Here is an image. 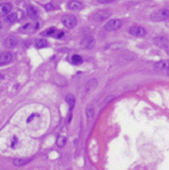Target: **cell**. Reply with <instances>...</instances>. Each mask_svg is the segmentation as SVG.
I'll return each instance as SVG.
<instances>
[{"instance_id": "cell-9", "label": "cell", "mask_w": 169, "mask_h": 170, "mask_svg": "<svg viewBox=\"0 0 169 170\" xmlns=\"http://www.w3.org/2000/svg\"><path fill=\"white\" fill-rule=\"evenodd\" d=\"M12 8V6L10 3H4L1 4L0 6V16L1 17H5L8 13L11 11Z\"/></svg>"}, {"instance_id": "cell-22", "label": "cell", "mask_w": 169, "mask_h": 170, "mask_svg": "<svg viewBox=\"0 0 169 170\" xmlns=\"http://www.w3.org/2000/svg\"><path fill=\"white\" fill-rule=\"evenodd\" d=\"M45 8H46V10H48V11H51V10H54L55 7L52 3H49V4H47L46 5H45Z\"/></svg>"}, {"instance_id": "cell-17", "label": "cell", "mask_w": 169, "mask_h": 170, "mask_svg": "<svg viewBox=\"0 0 169 170\" xmlns=\"http://www.w3.org/2000/svg\"><path fill=\"white\" fill-rule=\"evenodd\" d=\"M48 42L46 39H37L35 40V45L38 49H42L48 46Z\"/></svg>"}, {"instance_id": "cell-26", "label": "cell", "mask_w": 169, "mask_h": 170, "mask_svg": "<svg viewBox=\"0 0 169 170\" xmlns=\"http://www.w3.org/2000/svg\"><path fill=\"white\" fill-rule=\"evenodd\" d=\"M63 35H64V33H63V32H60V33L57 35V38H61V37L63 36Z\"/></svg>"}, {"instance_id": "cell-20", "label": "cell", "mask_w": 169, "mask_h": 170, "mask_svg": "<svg viewBox=\"0 0 169 170\" xmlns=\"http://www.w3.org/2000/svg\"><path fill=\"white\" fill-rule=\"evenodd\" d=\"M97 84H98V82H97L96 79L94 78L91 79V80L88 81V83H87V87H86L87 90H91L92 89L95 88V87H97Z\"/></svg>"}, {"instance_id": "cell-2", "label": "cell", "mask_w": 169, "mask_h": 170, "mask_svg": "<svg viewBox=\"0 0 169 170\" xmlns=\"http://www.w3.org/2000/svg\"><path fill=\"white\" fill-rule=\"evenodd\" d=\"M61 21L63 25L69 29L74 28L77 25V18L75 16L71 14H66L63 16Z\"/></svg>"}, {"instance_id": "cell-18", "label": "cell", "mask_w": 169, "mask_h": 170, "mask_svg": "<svg viewBox=\"0 0 169 170\" xmlns=\"http://www.w3.org/2000/svg\"><path fill=\"white\" fill-rule=\"evenodd\" d=\"M66 142H67V139H66V137L65 136H63V135H60V136H59L57 137L56 141V144L57 146L62 148L65 145Z\"/></svg>"}, {"instance_id": "cell-6", "label": "cell", "mask_w": 169, "mask_h": 170, "mask_svg": "<svg viewBox=\"0 0 169 170\" xmlns=\"http://www.w3.org/2000/svg\"><path fill=\"white\" fill-rule=\"evenodd\" d=\"M129 32L134 36L136 37H143L146 36V31L143 27L139 26H134L131 27L129 30Z\"/></svg>"}, {"instance_id": "cell-7", "label": "cell", "mask_w": 169, "mask_h": 170, "mask_svg": "<svg viewBox=\"0 0 169 170\" xmlns=\"http://www.w3.org/2000/svg\"><path fill=\"white\" fill-rule=\"evenodd\" d=\"M17 39L14 36H10L5 39L4 42V46L7 49H12L17 45Z\"/></svg>"}, {"instance_id": "cell-5", "label": "cell", "mask_w": 169, "mask_h": 170, "mask_svg": "<svg viewBox=\"0 0 169 170\" xmlns=\"http://www.w3.org/2000/svg\"><path fill=\"white\" fill-rule=\"evenodd\" d=\"M110 12L107 10H99L98 12H97L93 16V19L97 21V22H101L106 19L110 16Z\"/></svg>"}, {"instance_id": "cell-1", "label": "cell", "mask_w": 169, "mask_h": 170, "mask_svg": "<svg viewBox=\"0 0 169 170\" xmlns=\"http://www.w3.org/2000/svg\"><path fill=\"white\" fill-rule=\"evenodd\" d=\"M151 19L155 22L166 20L169 18V10L167 9H160L152 13Z\"/></svg>"}, {"instance_id": "cell-14", "label": "cell", "mask_w": 169, "mask_h": 170, "mask_svg": "<svg viewBox=\"0 0 169 170\" xmlns=\"http://www.w3.org/2000/svg\"><path fill=\"white\" fill-rule=\"evenodd\" d=\"M31 159H16L13 161V164L16 166H23L26 164L29 163Z\"/></svg>"}, {"instance_id": "cell-12", "label": "cell", "mask_w": 169, "mask_h": 170, "mask_svg": "<svg viewBox=\"0 0 169 170\" xmlns=\"http://www.w3.org/2000/svg\"><path fill=\"white\" fill-rule=\"evenodd\" d=\"M27 13L28 17L33 20H35L38 17V12L37 11L35 8L33 7V6H31V5L27 7Z\"/></svg>"}, {"instance_id": "cell-15", "label": "cell", "mask_w": 169, "mask_h": 170, "mask_svg": "<svg viewBox=\"0 0 169 170\" xmlns=\"http://www.w3.org/2000/svg\"><path fill=\"white\" fill-rule=\"evenodd\" d=\"M17 19H18V16L17 13H12V14L7 16L5 20H6V22L8 23L13 24L17 20Z\"/></svg>"}, {"instance_id": "cell-23", "label": "cell", "mask_w": 169, "mask_h": 170, "mask_svg": "<svg viewBox=\"0 0 169 170\" xmlns=\"http://www.w3.org/2000/svg\"><path fill=\"white\" fill-rule=\"evenodd\" d=\"M55 32V30L53 28H51V29H48V30H46L45 31V34L44 36H51Z\"/></svg>"}, {"instance_id": "cell-11", "label": "cell", "mask_w": 169, "mask_h": 170, "mask_svg": "<svg viewBox=\"0 0 169 170\" xmlns=\"http://www.w3.org/2000/svg\"><path fill=\"white\" fill-rule=\"evenodd\" d=\"M68 8L71 10H80L83 8V4L78 1H71L68 4Z\"/></svg>"}, {"instance_id": "cell-3", "label": "cell", "mask_w": 169, "mask_h": 170, "mask_svg": "<svg viewBox=\"0 0 169 170\" xmlns=\"http://www.w3.org/2000/svg\"><path fill=\"white\" fill-rule=\"evenodd\" d=\"M122 25V21L119 19H112L106 23L104 28L105 30L108 31H116L120 29Z\"/></svg>"}, {"instance_id": "cell-10", "label": "cell", "mask_w": 169, "mask_h": 170, "mask_svg": "<svg viewBox=\"0 0 169 170\" xmlns=\"http://www.w3.org/2000/svg\"><path fill=\"white\" fill-rule=\"evenodd\" d=\"M154 68L156 70H163L169 68V60H162L156 62L154 65Z\"/></svg>"}, {"instance_id": "cell-19", "label": "cell", "mask_w": 169, "mask_h": 170, "mask_svg": "<svg viewBox=\"0 0 169 170\" xmlns=\"http://www.w3.org/2000/svg\"><path fill=\"white\" fill-rule=\"evenodd\" d=\"M168 42L167 39L166 38H164V37H158L155 39V43L156 45H158V46H165L166 43Z\"/></svg>"}, {"instance_id": "cell-21", "label": "cell", "mask_w": 169, "mask_h": 170, "mask_svg": "<svg viewBox=\"0 0 169 170\" xmlns=\"http://www.w3.org/2000/svg\"><path fill=\"white\" fill-rule=\"evenodd\" d=\"M86 115L87 117H88V118H92L94 115L93 108L91 107V106H88V107L87 108L86 110Z\"/></svg>"}, {"instance_id": "cell-4", "label": "cell", "mask_w": 169, "mask_h": 170, "mask_svg": "<svg viewBox=\"0 0 169 170\" xmlns=\"http://www.w3.org/2000/svg\"><path fill=\"white\" fill-rule=\"evenodd\" d=\"M95 43H96V40H95L93 37L88 36L81 39V41L80 42V45L84 49H91L94 46Z\"/></svg>"}, {"instance_id": "cell-27", "label": "cell", "mask_w": 169, "mask_h": 170, "mask_svg": "<svg viewBox=\"0 0 169 170\" xmlns=\"http://www.w3.org/2000/svg\"><path fill=\"white\" fill-rule=\"evenodd\" d=\"M168 74L169 75V68L168 69Z\"/></svg>"}, {"instance_id": "cell-13", "label": "cell", "mask_w": 169, "mask_h": 170, "mask_svg": "<svg viewBox=\"0 0 169 170\" xmlns=\"http://www.w3.org/2000/svg\"><path fill=\"white\" fill-rule=\"evenodd\" d=\"M65 100L66 102L67 103V104L69 105V110H71L73 108H74L75 103V97L71 94H68L65 97Z\"/></svg>"}, {"instance_id": "cell-25", "label": "cell", "mask_w": 169, "mask_h": 170, "mask_svg": "<svg viewBox=\"0 0 169 170\" xmlns=\"http://www.w3.org/2000/svg\"><path fill=\"white\" fill-rule=\"evenodd\" d=\"M113 98H114V96H110L109 97H107L106 99H105V103H107V102H110V101H112Z\"/></svg>"}, {"instance_id": "cell-8", "label": "cell", "mask_w": 169, "mask_h": 170, "mask_svg": "<svg viewBox=\"0 0 169 170\" xmlns=\"http://www.w3.org/2000/svg\"><path fill=\"white\" fill-rule=\"evenodd\" d=\"M12 59V55L9 52H3L0 55V64L6 65L10 63Z\"/></svg>"}, {"instance_id": "cell-24", "label": "cell", "mask_w": 169, "mask_h": 170, "mask_svg": "<svg viewBox=\"0 0 169 170\" xmlns=\"http://www.w3.org/2000/svg\"><path fill=\"white\" fill-rule=\"evenodd\" d=\"M114 1L115 0H97V2L100 4H109Z\"/></svg>"}, {"instance_id": "cell-16", "label": "cell", "mask_w": 169, "mask_h": 170, "mask_svg": "<svg viewBox=\"0 0 169 170\" xmlns=\"http://www.w3.org/2000/svg\"><path fill=\"white\" fill-rule=\"evenodd\" d=\"M71 62H72L73 65H78L82 63L83 59L81 56H80L79 55H74L72 56V57H71Z\"/></svg>"}]
</instances>
